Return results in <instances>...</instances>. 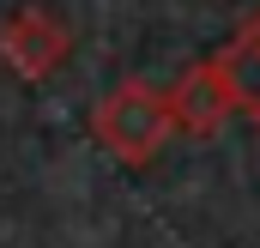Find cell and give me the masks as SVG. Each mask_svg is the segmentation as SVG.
Returning a JSON list of instances; mask_svg holds the SVG:
<instances>
[{
  "label": "cell",
  "mask_w": 260,
  "mask_h": 248,
  "mask_svg": "<svg viewBox=\"0 0 260 248\" xmlns=\"http://www.w3.org/2000/svg\"><path fill=\"white\" fill-rule=\"evenodd\" d=\"M224 55L236 61V79H242V97H248V115H254V127H260V12L224 43Z\"/></svg>",
  "instance_id": "obj_4"
},
{
  "label": "cell",
  "mask_w": 260,
  "mask_h": 248,
  "mask_svg": "<svg viewBox=\"0 0 260 248\" xmlns=\"http://www.w3.org/2000/svg\"><path fill=\"white\" fill-rule=\"evenodd\" d=\"M170 109H176V127H182V133H194V139L224 133L230 115H242V109H248L242 79H236V61H230L224 49H218V55H206V61H194L176 85H170Z\"/></svg>",
  "instance_id": "obj_2"
},
{
  "label": "cell",
  "mask_w": 260,
  "mask_h": 248,
  "mask_svg": "<svg viewBox=\"0 0 260 248\" xmlns=\"http://www.w3.org/2000/svg\"><path fill=\"white\" fill-rule=\"evenodd\" d=\"M67 55H73V24H67L55 6H43V0L18 6L0 24V61L12 67L18 79H49Z\"/></svg>",
  "instance_id": "obj_3"
},
{
  "label": "cell",
  "mask_w": 260,
  "mask_h": 248,
  "mask_svg": "<svg viewBox=\"0 0 260 248\" xmlns=\"http://www.w3.org/2000/svg\"><path fill=\"white\" fill-rule=\"evenodd\" d=\"M176 133L170 91H157L151 79H115L97 109H91V139L115 158V164H151Z\"/></svg>",
  "instance_id": "obj_1"
}]
</instances>
